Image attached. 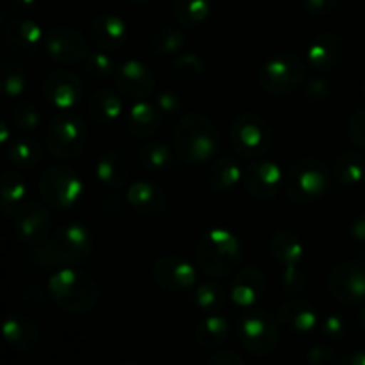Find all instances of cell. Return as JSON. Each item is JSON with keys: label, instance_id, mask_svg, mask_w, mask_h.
I'll use <instances>...</instances> for the list:
<instances>
[{"label": "cell", "instance_id": "cell-1", "mask_svg": "<svg viewBox=\"0 0 365 365\" xmlns=\"http://www.w3.org/2000/svg\"><path fill=\"white\" fill-rule=\"evenodd\" d=\"M242 242L228 228H210L196 242V266L212 280L237 273L242 262Z\"/></svg>", "mask_w": 365, "mask_h": 365}, {"label": "cell", "instance_id": "cell-2", "mask_svg": "<svg viewBox=\"0 0 365 365\" xmlns=\"http://www.w3.org/2000/svg\"><path fill=\"white\" fill-rule=\"evenodd\" d=\"M173 150L189 166L209 163L220 150V132L207 116L187 113L175 125Z\"/></svg>", "mask_w": 365, "mask_h": 365}, {"label": "cell", "instance_id": "cell-3", "mask_svg": "<svg viewBox=\"0 0 365 365\" xmlns=\"http://www.w3.org/2000/svg\"><path fill=\"white\" fill-rule=\"evenodd\" d=\"M48 296L66 314L82 316L98 305L100 287L95 278L77 267H61L48 280Z\"/></svg>", "mask_w": 365, "mask_h": 365}, {"label": "cell", "instance_id": "cell-4", "mask_svg": "<svg viewBox=\"0 0 365 365\" xmlns=\"http://www.w3.org/2000/svg\"><path fill=\"white\" fill-rule=\"evenodd\" d=\"M331 175L327 164L314 157H302L294 160L285 171L284 189L291 202L298 205H310L328 195Z\"/></svg>", "mask_w": 365, "mask_h": 365}, {"label": "cell", "instance_id": "cell-5", "mask_svg": "<svg viewBox=\"0 0 365 365\" xmlns=\"http://www.w3.org/2000/svg\"><path fill=\"white\" fill-rule=\"evenodd\" d=\"M237 339L242 348L252 355H269L280 342V321L266 309L253 307L239 319Z\"/></svg>", "mask_w": 365, "mask_h": 365}, {"label": "cell", "instance_id": "cell-6", "mask_svg": "<svg viewBox=\"0 0 365 365\" xmlns=\"http://www.w3.org/2000/svg\"><path fill=\"white\" fill-rule=\"evenodd\" d=\"M307 78V66L294 53H277L269 57L257 71V82L267 95H291L303 88Z\"/></svg>", "mask_w": 365, "mask_h": 365}, {"label": "cell", "instance_id": "cell-7", "mask_svg": "<svg viewBox=\"0 0 365 365\" xmlns=\"http://www.w3.org/2000/svg\"><path fill=\"white\" fill-rule=\"evenodd\" d=\"M45 145L52 157L59 160L75 159L88 145V128L78 114L61 110L45 130Z\"/></svg>", "mask_w": 365, "mask_h": 365}, {"label": "cell", "instance_id": "cell-8", "mask_svg": "<svg viewBox=\"0 0 365 365\" xmlns=\"http://www.w3.org/2000/svg\"><path fill=\"white\" fill-rule=\"evenodd\" d=\"M38 187L43 202L56 210L73 209L86 192V185L77 171L63 164L46 168L39 177Z\"/></svg>", "mask_w": 365, "mask_h": 365}, {"label": "cell", "instance_id": "cell-9", "mask_svg": "<svg viewBox=\"0 0 365 365\" xmlns=\"http://www.w3.org/2000/svg\"><path fill=\"white\" fill-rule=\"evenodd\" d=\"M273 259L282 266V285L291 294L303 292L307 287V278L302 269L305 248L302 239L291 230L274 232L269 241Z\"/></svg>", "mask_w": 365, "mask_h": 365}, {"label": "cell", "instance_id": "cell-10", "mask_svg": "<svg viewBox=\"0 0 365 365\" xmlns=\"http://www.w3.org/2000/svg\"><path fill=\"white\" fill-rule=\"evenodd\" d=\"M230 143L245 159H259L273 145V128L257 113H242L230 127Z\"/></svg>", "mask_w": 365, "mask_h": 365}, {"label": "cell", "instance_id": "cell-11", "mask_svg": "<svg viewBox=\"0 0 365 365\" xmlns=\"http://www.w3.org/2000/svg\"><path fill=\"white\" fill-rule=\"evenodd\" d=\"M61 266H78L93 253V235L82 223H66L52 232L46 241Z\"/></svg>", "mask_w": 365, "mask_h": 365}, {"label": "cell", "instance_id": "cell-12", "mask_svg": "<svg viewBox=\"0 0 365 365\" xmlns=\"http://www.w3.org/2000/svg\"><path fill=\"white\" fill-rule=\"evenodd\" d=\"M11 221H13L18 241L29 248L45 245L52 235V214L45 205L38 202L21 203L14 210Z\"/></svg>", "mask_w": 365, "mask_h": 365}, {"label": "cell", "instance_id": "cell-13", "mask_svg": "<svg viewBox=\"0 0 365 365\" xmlns=\"http://www.w3.org/2000/svg\"><path fill=\"white\" fill-rule=\"evenodd\" d=\"M328 292L344 305L365 302V266L355 260L339 262L328 271Z\"/></svg>", "mask_w": 365, "mask_h": 365}, {"label": "cell", "instance_id": "cell-14", "mask_svg": "<svg viewBox=\"0 0 365 365\" xmlns=\"http://www.w3.org/2000/svg\"><path fill=\"white\" fill-rule=\"evenodd\" d=\"M45 52L53 63L77 64L88 57V39L78 29L57 25L45 34Z\"/></svg>", "mask_w": 365, "mask_h": 365}, {"label": "cell", "instance_id": "cell-15", "mask_svg": "<svg viewBox=\"0 0 365 365\" xmlns=\"http://www.w3.org/2000/svg\"><path fill=\"white\" fill-rule=\"evenodd\" d=\"M6 48L14 59H34L45 48V34L38 21L31 18H13L4 32Z\"/></svg>", "mask_w": 365, "mask_h": 365}, {"label": "cell", "instance_id": "cell-16", "mask_svg": "<svg viewBox=\"0 0 365 365\" xmlns=\"http://www.w3.org/2000/svg\"><path fill=\"white\" fill-rule=\"evenodd\" d=\"M86 91L84 81L77 73L64 68L48 71L43 81V95L52 107L59 110H70L82 100Z\"/></svg>", "mask_w": 365, "mask_h": 365}, {"label": "cell", "instance_id": "cell-17", "mask_svg": "<svg viewBox=\"0 0 365 365\" xmlns=\"http://www.w3.org/2000/svg\"><path fill=\"white\" fill-rule=\"evenodd\" d=\"M284 182V170L273 160H253L242 171V187L257 200H273Z\"/></svg>", "mask_w": 365, "mask_h": 365}, {"label": "cell", "instance_id": "cell-18", "mask_svg": "<svg viewBox=\"0 0 365 365\" xmlns=\"http://www.w3.org/2000/svg\"><path fill=\"white\" fill-rule=\"evenodd\" d=\"M153 282L168 292H185L198 280V271L189 260L178 255H164L153 264Z\"/></svg>", "mask_w": 365, "mask_h": 365}, {"label": "cell", "instance_id": "cell-19", "mask_svg": "<svg viewBox=\"0 0 365 365\" xmlns=\"http://www.w3.org/2000/svg\"><path fill=\"white\" fill-rule=\"evenodd\" d=\"M114 84L121 96L145 100L155 91V75L143 61L130 59L121 63L114 71Z\"/></svg>", "mask_w": 365, "mask_h": 365}, {"label": "cell", "instance_id": "cell-20", "mask_svg": "<svg viewBox=\"0 0 365 365\" xmlns=\"http://www.w3.org/2000/svg\"><path fill=\"white\" fill-rule=\"evenodd\" d=\"M267 282L262 271L255 266H248L239 269L234 274L228 287V296L235 307L242 310H250L257 307V303L266 294Z\"/></svg>", "mask_w": 365, "mask_h": 365}, {"label": "cell", "instance_id": "cell-21", "mask_svg": "<svg viewBox=\"0 0 365 365\" xmlns=\"http://www.w3.org/2000/svg\"><path fill=\"white\" fill-rule=\"evenodd\" d=\"M346 57V41L335 32H323L310 41L307 48V63L319 71H331L342 64Z\"/></svg>", "mask_w": 365, "mask_h": 365}, {"label": "cell", "instance_id": "cell-22", "mask_svg": "<svg viewBox=\"0 0 365 365\" xmlns=\"http://www.w3.org/2000/svg\"><path fill=\"white\" fill-rule=\"evenodd\" d=\"M127 202L135 214L153 220L164 214L168 207V196L153 182L138 180L128 185Z\"/></svg>", "mask_w": 365, "mask_h": 365}, {"label": "cell", "instance_id": "cell-23", "mask_svg": "<svg viewBox=\"0 0 365 365\" xmlns=\"http://www.w3.org/2000/svg\"><path fill=\"white\" fill-rule=\"evenodd\" d=\"M93 43L103 52H118L128 39V27L123 18L116 14H100L89 25Z\"/></svg>", "mask_w": 365, "mask_h": 365}, {"label": "cell", "instance_id": "cell-24", "mask_svg": "<svg viewBox=\"0 0 365 365\" xmlns=\"http://www.w3.org/2000/svg\"><path fill=\"white\" fill-rule=\"evenodd\" d=\"M2 334L7 344L16 351H32L41 341V330L32 317L25 314H11L2 324Z\"/></svg>", "mask_w": 365, "mask_h": 365}, {"label": "cell", "instance_id": "cell-25", "mask_svg": "<svg viewBox=\"0 0 365 365\" xmlns=\"http://www.w3.org/2000/svg\"><path fill=\"white\" fill-rule=\"evenodd\" d=\"M160 123H163V113L157 109L155 103L145 102V100L132 103L127 113V120H125L128 134L135 139L152 138L160 128Z\"/></svg>", "mask_w": 365, "mask_h": 365}, {"label": "cell", "instance_id": "cell-26", "mask_svg": "<svg viewBox=\"0 0 365 365\" xmlns=\"http://www.w3.org/2000/svg\"><path fill=\"white\" fill-rule=\"evenodd\" d=\"M277 317L292 334H310L317 327V310L307 299H289L278 309Z\"/></svg>", "mask_w": 365, "mask_h": 365}, {"label": "cell", "instance_id": "cell-27", "mask_svg": "<svg viewBox=\"0 0 365 365\" xmlns=\"http://www.w3.org/2000/svg\"><path fill=\"white\" fill-rule=\"evenodd\" d=\"M88 114L96 125H102V127L116 123L123 114V100H121L120 91L103 88L93 93L88 98Z\"/></svg>", "mask_w": 365, "mask_h": 365}, {"label": "cell", "instance_id": "cell-28", "mask_svg": "<svg viewBox=\"0 0 365 365\" xmlns=\"http://www.w3.org/2000/svg\"><path fill=\"white\" fill-rule=\"evenodd\" d=\"M96 178L109 189H121L130 180V168L118 152H106L98 157L95 168Z\"/></svg>", "mask_w": 365, "mask_h": 365}, {"label": "cell", "instance_id": "cell-29", "mask_svg": "<svg viewBox=\"0 0 365 365\" xmlns=\"http://www.w3.org/2000/svg\"><path fill=\"white\" fill-rule=\"evenodd\" d=\"M242 168L230 157H220L207 170L209 187L216 192H228L242 182Z\"/></svg>", "mask_w": 365, "mask_h": 365}, {"label": "cell", "instance_id": "cell-30", "mask_svg": "<svg viewBox=\"0 0 365 365\" xmlns=\"http://www.w3.org/2000/svg\"><path fill=\"white\" fill-rule=\"evenodd\" d=\"M228 335H230V323H228L227 317L220 316V314H210V316H207L196 327L195 331L196 342L203 349H209V351L221 348L225 344V341L228 339Z\"/></svg>", "mask_w": 365, "mask_h": 365}, {"label": "cell", "instance_id": "cell-31", "mask_svg": "<svg viewBox=\"0 0 365 365\" xmlns=\"http://www.w3.org/2000/svg\"><path fill=\"white\" fill-rule=\"evenodd\" d=\"M212 11V0H173L171 13L175 21L185 31L200 27Z\"/></svg>", "mask_w": 365, "mask_h": 365}, {"label": "cell", "instance_id": "cell-32", "mask_svg": "<svg viewBox=\"0 0 365 365\" xmlns=\"http://www.w3.org/2000/svg\"><path fill=\"white\" fill-rule=\"evenodd\" d=\"M185 46L184 29L178 25H160L150 36V48L159 57H177Z\"/></svg>", "mask_w": 365, "mask_h": 365}, {"label": "cell", "instance_id": "cell-33", "mask_svg": "<svg viewBox=\"0 0 365 365\" xmlns=\"http://www.w3.org/2000/svg\"><path fill=\"white\" fill-rule=\"evenodd\" d=\"M7 160L20 170H32L43 160V148L36 139L18 138L7 143Z\"/></svg>", "mask_w": 365, "mask_h": 365}, {"label": "cell", "instance_id": "cell-34", "mask_svg": "<svg viewBox=\"0 0 365 365\" xmlns=\"http://www.w3.org/2000/svg\"><path fill=\"white\" fill-rule=\"evenodd\" d=\"M27 182L18 171L6 170L0 177V195H2L4 214L7 217H13L14 210L25 202L27 196Z\"/></svg>", "mask_w": 365, "mask_h": 365}, {"label": "cell", "instance_id": "cell-35", "mask_svg": "<svg viewBox=\"0 0 365 365\" xmlns=\"http://www.w3.org/2000/svg\"><path fill=\"white\" fill-rule=\"evenodd\" d=\"M175 150L160 141H146L139 150V163L143 164L146 171L152 173H163L173 168L175 164Z\"/></svg>", "mask_w": 365, "mask_h": 365}, {"label": "cell", "instance_id": "cell-36", "mask_svg": "<svg viewBox=\"0 0 365 365\" xmlns=\"http://www.w3.org/2000/svg\"><path fill=\"white\" fill-rule=\"evenodd\" d=\"M195 305L203 314H220L225 309L230 296L227 294L223 287L217 282L210 278L209 282H203L195 289Z\"/></svg>", "mask_w": 365, "mask_h": 365}, {"label": "cell", "instance_id": "cell-37", "mask_svg": "<svg viewBox=\"0 0 365 365\" xmlns=\"http://www.w3.org/2000/svg\"><path fill=\"white\" fill-rule=\"evenodd\" d=\"M335 180L344 185H356L365 180V157L356 152H344L335 159Z\"/></svg>", "mask_w": 365, "mask_h": 365}, {"label": "cell", "instance_id": "cell-38", "mask_svg": "<svg viewBox=\"0 0 365 365\" xmlns=\"http://www.w3.org/2000/svg\"><path fill=\"white\" fill-rule=\"evenodd\" d=\"M11 127L20 132H32L41 123V113L38 106L29 98H18L11 110Z\"/></svg>", "mask_w": 365, "mask_h": 365}, {"label": "cell", "instance_id": "cell-39", "mask_svg": "<svg viewBox=\"0 0 365 365\" xmlns=\"http://www.w3.org/2000/svg\"><path fill=\"white\" fill-rule=\"evenodd\" d=\"M2 73V89L9 98H21L27 91V77L20 64L14 59H4L0 66Z\"/></svg>", "mask_w": 365, "mask_h": 365}, {"label": "cell", "instance_id": "cell-40", "mask_svg": "<svg viewBox=\"0 0 365 365\" xmlns=\"http://www.w3.org/2000/svg\"><path fill=\"white\" fill-rule=\"evenodd\" d=\"M84 64L86 73L91 78H107L110 75H114L116 71V64H114L113 56L109 52H103V50H95V52H89L88 57L82 61Z\"/></svg>", "mask_w": 365, "mask_h": 365}, {"label": "cell", "instance_id": "cell-41", "mask_svg": "<svg viewBox=\"0 0 365 365\" xmlns=\"http://www.w3.org/2000/svg\"><path fill=\"white\" fill-rule=\"evenodd\" d=\"M171 70H173L175 77L182 78V81H195V78H198L205 71V63L195 52L178 53L175 57Z\"/></svg>", "mask_w": 365, "mask_h": 365}, {"label": "cell", "instance_id": "cell-42", "mask_svg": "<svg viewBox=\"0 0 365 365\" xmlns=\"http://www.w3.org/2000/svg\"><path fill=\"white\" fill-rule=\"evenodd\" d=\"M153 103L163 113V116H175V114H178L184 109V98L175 89H163L160 93H157Z\"/></svg>", "mask_w": 365, "mask_h": 365}, {"label": "cell", "instance_id": "cell-43", "mask_svg": "<svg viewBox=\"0 0 365 365\" xmlns=\"http://www.w3.org/2000/svg\"><path fill=\"white\" fill-rule=\"evenodd\" d=\"M303 96H305L309 102L323 103L327 102V100H330L331 86L328 84L327 78L323 77L309 78V81H305V84H303Z\"/></svg>", "mask_w": 365, "mask_h": 365}, {"label": "cell", "instance_id": "cell-44", "mask_svg": "<svg viewBox=\"0 0 365 365\" xmlns=\"http://www.w3.org/2000/svg\"><path fill=\"white\" fill-rule=\"evenodd\" d=\"M348 138L359 148L365 150V109L356 110L348 121Z\"/></svg>", "mask_w": 365, "mask_h": 365}, {"label": "cell", "instance_id": "cell-45", "mask_svg": "<svg viewBox=\"0 0 365 365\" xmlns=\"http://www.w3.org/2000/svg\"><path fill=\"white\" fill-rule=\"evenodd\" d=\"M309 365H341L342 359L328 346H314L307 355Z\"/></svg>", "mask_w": 365, "mask_h": 365}, {"label": "cell", "instance_id": "cell-46", "mask_svg": "<svg viewBox=\"0 0 365 365\" xmlns=\"http://www.w3.org/2000/svg\"><path fill=\"white\" fill-rule=\"evenodd\" d=\"M346 330H348V324H346L344 317L339 316V314H331V316L324 317L323 321V331L327 337L334 339V341H339L346 335Z\"/></svg>", "mask_w": 365, "mask_h": 365}, {"label": "cell", "instance_id": "cell-47", "mask_svg": "<svg viewBox=\"0 0 365 365\" xmlns=\"http://www.w3.org/2000/svg\"><path fill=\"white\" fill-rule=\"evenodd\" d=\"M339 6V0H303V7L310 16L324 18L334 13Z\"/></svg>", "mask_w": 365, "mask_h": 365}, {"label": "cell", "instance_id": "cell-48", "mask_svg": "<svg viewBox=\"0 0 365 365\" xmlns=\"http://www.w3.org/2000/svg\"><path fill=\"white\" fill-rule=\"evenodd\" d=\"M205 365H246L245 360L234 351H216L209 360H207Z\"/></svg>", "mask_w": 365, "mask_h": 365}, {"label": "cell", "instance_id": "cell-49", "mask_svg": "<svg viewBox=\"0 0 365 365\" xmlns=\"http://www.w3.org/2000/svg\"><path fill=\"white\" fill-rule=\"evenodd\" d=\"M38 6V0H9L11 11L18 14H25Z\"/></svg>", "mask_w": 365, "mask_h": 365}, {"label": "cell", "instance_id": "cell-50", "mask_svg": "<svg viewBox=\"0 0 365 365\" xmlns=\"http://www.w3.org/2000/svg\"><path fill=\"white\" fill-rule=\"evenodd\" d=\"M351 235L356 241L365 242V214H360L351 225Z\"/></svg>", "mask_w": 365, "mask_h": 365}, {"label": "cell", "instance_id": "cell-51", "mask_svg": "<svg viewBox=\"0 0 365 365\" xmlns=\"http://www.w3.org/2000/svg\"><path fill=\"white\" fill-rule=\"evenodd\" d=\"M341 365H365V351H353L342 359Z\"/></svg>", "mask_w": 365, "mask_h": 365}, {"label": "cell", "instance_id": "cell-52", "mask_svg": "<svg viewBox=\"0 0 365 365\" xmlns=\"http://www.w3.org/2000/svg\"><path fill=\"white\" fill-rule=\"evenodd\" d=\"M0 141L9 143V125H7L6 121L0 123Z\"/></svg>", "mask_w": 365, "mask_h": 365}, {"label": "cell", "instance_id": "cell-53", "mask_svg": "<svg viewBox=\"0 0 365 365\" xmlns=\"http://www.w3.org/2000/svg\"><path fill=\"white\" fill-rule=\"evenodd\" d=\"M359 321H360V327H362L364 330H365V305H364V309L360 310V314H359Z\"/></svg>", "mask_w": 365, "mask_h": 365}, {"label": "cell", "instance_id": "cell-54", "mask_svg": "<svg viewBox=\"0 0 365 365\" xmlns=\"http://www.w3.org/2000/svg\"><path fill=\"white\" fill-rule=\"evenodd\" d=\"M127 2L134 4V6H143V4H148L150 0H127Z\"/></svg>", "mask_w": 365, "mask_h": 365}, {"label": "cell", "instance_id": "cell-55", "mask_svg": "<svg viewBox=\"0 0 365 365\" xmlns=\"http://www.w3.org/2000/svg\"><path fill=\"white\" fill-rule=\"evenodd\" d=\"M364 95H365V82H364Z\"/></svg>", "mask_w": 365, "mask_h": 365}, {"label": "cell", "instance_id": "cell-56", "mask_svg": "<svg viewBox=\"0 0 365 365\" xmlns=\"http://www.w3.org/2000/svg\"><path fill=\"white\" fill-rule=\"evenodd\" d=\"M125 365H132V364H125Z\"/></svg>", "mask_w": 365, "mask_h": 365}]
</instances>
